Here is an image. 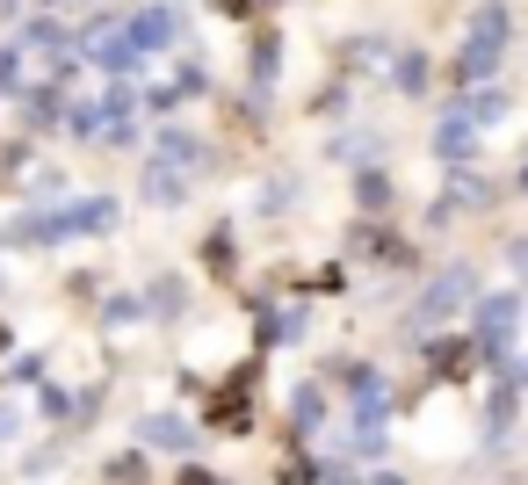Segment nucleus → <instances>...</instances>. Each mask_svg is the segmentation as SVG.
I'll return each mask as SVG.
<instances>
[{
	"label": "nucleus",
	"mask_w": 528,
	"mask_h": 485,
	"mask_svg": "<svg viewBox=\"0 0 528 485\" xmlns=\"http://www.w3.org/2000/svg\"><path fill=\"white\" fill-rule=\"evenodd\" d=\"M145 203H181V174L152 160V167H145Z\"/></svg>",
	"instance_id": "4"
},
{
	"label": "nucleus",
	"mask_w": 528,
	"mask_h": 485,
	"mask_svg": "<svg viewBox=\"0 0 528 485\" xmlns=\"http://www.w3.org/2000/svg\"><path fill=\"white\" fill-rule=\"evenodd\" d=\"M131 44H138V51L174 44V15H167V8H145V15H138V29H131Z\"/></svg>",
	"instance_id": "3"
},
{
	"label": "nucleus",
	"mask_w": 528,
	"mask_h": 485,
	"mask_svg": "<svg viewBox=\"0 0 528 485\" xmlns=\"http://www.w3.org/2000/svg\"><path fill=\"white\" fill-rule=\"evenodd\" d=\"M102 319H109V326H131V319H138V305H131V297H109Z\"/></svg>",
	"instance_id": "6"
},
{
	"label": "nucleus",
	"mask_w": 528,
	"mask_h": 485,
	"mask_svg": "<svg viewBox=\"0 0 528 485\" xmlns=\"http://www.w3.org/2000/svg\"><path fill=\"white\" fill-rule=\"evenodd\" d=\"M15 435V406H0V442H8Z\"/></svg>",
	"instance_id": "8"
},
{
	"label": "nucleus",
	"mask_w": 528,
	"mask_h": 485,
	"mask_svg": "<svg viewBox=\"0 0 528 485\" xmlns=\"http://www.w3.org/2000/svg\"><path fill=\"white\" fill-rule=\"evenodd\" d=\"M160 160H167V167H189V160H196V138H189V131H160Z\"/></svg>",
	"instance_id": "5"
},
{
	"label": "nucleus",
	"mask_w": 528,
	"mask_h": 485,
	"mask_svg": "<svg viewBox=\"0 0 528 485\" xmlns=\"http://www.w3.org/2000/svg\"><path fill=\"white\" fill-rule=\"evenodd\" d=\"M138 435H145L152 449H174V457H181V449H196V428H189V420H174V413H145Z\"/></svg>",
	"instance_id": "2"
},
{
	"label": "nucleus",
	"mask_w": 528,
	"mask_h": 485,
	"mask_svg": "<svg viewBox=\"0 0 528 485\" xmlns=\"http://www.w3.org/2000/svg\"><path fill=\"white\" fill-rule=\"evenodd\" d=\"M116 218V203L109 196H87V203H73V210H51V218H29V225H15V239H73V232H102Z\"/></svg>",
	"instance_id": "1"
},
{
	"label": "nucleus",
	"mask_w": 528,
	"mask_h": 485,
	"mask_svg": "<svg viewBox=\"0 0 528 485\" xmlns=\"http://www.w3.org/2000/svg\"><path fill=\"white\" fill-rule=\"evenodd\" d=\"M15 73H22V58H15L8 44H0V95H15Z\"/></svg>",
	"instance_id": "7"
}]
</instances>
